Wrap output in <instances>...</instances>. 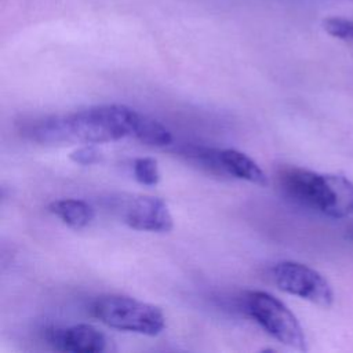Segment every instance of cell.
I'll use <instances>...</instances> for the list:
<instances>
[{
  "label": "cell",
  "instance_id": "obj_10",
  "mask_svg": "<svg viewBox=\"0 0 353 353\" xmlns=\"http://www.w3.org/2000/svg\"><path fill=\"white\" fill-rule=\"evenodd\" d=\"M132 135L149 146H165L172 142L170 130L157 120L141 113H137Z\"/></svg>",
  "mask_w": 353,
  "mask_h": 353
},
{
  "label": "cell",
  "instance_id": "obj_9",
  "mask_svg": "<svg viewBox=\"0 0 353 353\" xmlns=\"http://www.w3.org/2000/svg\"><path fill=\"white\" fill-rule=\"evenodd\" d=\"M48 211L58 216L65 225L76 230L88 226L95 215L92 207L87 201L79 199L54 200L50 203Z\"/></svg>",
  "mask_w": 353,
  "mask_h": 353
},
{
  "label": "cell",
  "instance_id": "obj_12",
  "mask_svg": "<svg viewBox=\"0 0 353 353\" xmlns=\"http://www.w3.org/2000/svg\"><path fill=\"white\" fill-rule=\"evenodd\" d=\"M323 28L330 36L353 43V21L342 17H328L323 21Z\"/></svg>",
  "mask_w": 353,
  "mask_h": 353
},
{
  "label": "cell",
  "instance_id": "obj_2",
  "mask_svg": "<svg viewBox=\"0 0 353 353\" xmlns=\"http://www.w3.org/2000/svg\"><path fill=\"white\" fill-rule=\"evenodd\" d=\"M283 192L295 203L331 218L353 214V183L335 174H319L301 167L279 171Z\"/></svg>",
  "mask_w": 353,
  "mask_h": 353
},
{
  "label": "cell",
  "instance_id": "obj_3",
  "mask_svg": "<svg viewBox=\"0 0 353 353\" xmlns=\"http://www.w3.org/2000/svg\"><path fill=\"white\" fill-rule=\"evenodd\" d=\"M91 313L110 328L141 335L154 336L165 327V317L160 307L125 295L98 296L91 305Z\"/></svg>",
  "mask_w": 353,
  "mask_h": 353
},
{
  "label": "cell",
  "instance_id": "obj_13",
  "mask_svg": "<svg viewBox=\"0 0 353 353\" xmlns=\"http://www.w3.org/2000/svg\"><path fill=\"white\" fill-rule=\"evenodd\" d=\"M70 160L80 165H91L101 160V152L97 149L94 143H85L81 148L76 149L70 153Z\"/></svg>",
  "mask_w": 353,
  "mask_h": 353
},
{
  "label": "cell",
  "instance_id": "obj_7",
  "mask_svg": "<svg viewBox=\"0 0 353 353\" xmlns=\"http://www.w3.org/2000/svg\"><path fill=\"white\" fill-rule=\"evenodd\" d=\"M54 346L63 352L97 353L106 349L108 339L102 331L91 324H76L50 334Z\"/></svg>",
  "mask_w": 353,
  "mask_h": 353
},
{
  "label": "cell",
  "instance_id": "obj_4",
  "mask_svg": "<svg viewBox=\"0 0 353 353\" xmlns=\"http://www.w3.org/2000/svg\"><path fill=\"white\" fill-rule=\"evenodd\" d=\"M245 307L270 336L292 349L306 350L305 332L298 319L280 299L265 291H250Z\"/></svg>",
  "mask_w": 353,
  "mask_h": 353
},
{
  "label": "cell",
  "instance_id": "obj_8",
  "mask_svg": "<svg viewBox=\"0 0 353 353\" xmlns=\"http://www.w3.org/2000/svg\"><path fill=\"white\" fill-rule=\"evenodd\" d=\"M218 160L222 170H225L228 174L259 186L268 185L266 174L245 153L236 149H225L218 153Z\"/></svg>",
  "mask_w": 353,
  "mask_h": 353
},
{
  "label": "cell",
  "instance_id": "obj_11",
  "mask_svg": "<svg viewBox=\"0 0 353 353\" xmlns=\"http://www.w3.org/2000/svg\"><path fill=\"white\" fill-rule=\"evenodd\" d=\"M132 172H134V178L142 185L153 186L160 181L157 160L153 157L135 159L132 163Z\"/></svg>",
  "mask_w": 353,
  "mask_h": 353
},
{
  "label": "cell",
  "instance_id": "obj_5",
  "mask_svg": "<svg viewBox=\"0 0 353 353\" xmlns=\"http://www.w3.org/2000/svg\"><path fill=\"white\" fill-rule=\"evenodd\" d=\"M272 276L277 288L287 294L299 296L323 307L332 305L334 292L330 283L323 274L307 265L294 261H283L274 265Z\"/></svg>",
  "mask_w": 353,
  "mask_h": 353
},
{
  "label": "cell",
  "instance_id": "obj_6",
  "mask_svg": "<svg viewBox=\"0 0 353 353\" xmlns=\"http://www.w3.org/2000/svg\"><path fill=\"white\" fill-rule=\"evenodd\" d=\"M119 212L121 221L135 230L165 233L174 226L168 205L160 197L145 194L128 196L121 200Z\"/></svg>",
  "mask_w": 353,
  "mask_h": 353
},
{
  "label": "cell",
  "instance_id": "obj_1",
  "mask_svg": "<svg viewBox=\"0 0 353 353\" xmlns=\"http://www.w3.org/2000/svg\"><path fill=\"white\" fill-rule=\"evenodd\" d=\"M137 110L124 105H101L50 116L25 128L29 139L50 146L105 143L132 135Z\"/></svg>",
  "mask_w": 353,
  "mask_h": 353
}]
</instances>
